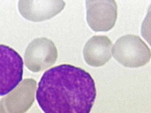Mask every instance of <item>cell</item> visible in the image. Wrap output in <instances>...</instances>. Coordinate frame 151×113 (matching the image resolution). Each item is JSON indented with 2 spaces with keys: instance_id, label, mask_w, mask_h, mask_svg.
I'll list each match as a JSON object with an SVG mask.
<instances>
[{
  "instance_id": "7",
  "label": "cell",
  "mask_w": 151,
  "mask_h": 113,
  "mask_svg": "<svg viewBox=\"0 0 151 113\" xmlns=\"http://www.w3.org/2000/svg\"><path fill=\"white\" fill-rule=\"evenodd\" d=\"M65 5L63 1H20L18 8L25 19L33 22H41L59 14Z\"/></svg>"
},
{
  "instance_id": "3",
  "label": "cell",
  "mask_w": 151,
  "mask_h": 113,
  "mask_svg": "<svg viewBox=\"0 0 151 113\" xmlns=\"http://www.w3.org/2000/svg\"><path fill=\"white\" fill-rule=\"evenodd\" d=\"M23 62L19 53L6 45L0 44V96L14 90L22 81Z\"/></svg>"
},
{
  "instance_id": "1",
  "label": "cell",
  "mask_w": 151,
  "mask_h": 113,
  "mask_svg": "<svg viewBox=\"0 0 151 113\" xmlns=\"http://www.w3.org/2000/svg\"><path fill=\"white\" fill-rule=\"evenodd\" d=\"M96 95L95 83L89 72L63 64L43 74L36 97L45 113H90Z\"/></svg>"
},
{
  "instance_id": "8",
  "label": "cell",
  "mask_w": 151,
  "mask_h": 113,
  "mask_svg": "<svg viewBox=\"0 0 151 113\" xmlns=\"http://www.w3.org/2000/svg\"><path fill=\"white\" fill-rule=\"evenodd\" d=\"M111 41L107 36H93L87 42L83 49L85 62L91 67L103 66L111 58Z\"/></svg>"
},
{
  "instance_id": "6",
  "label": "cell",
  "mask_w": 151,
  "mask_h": 113,
  "mask_svg": "<svg viewBox=\"0 0 151 113\" xmlns=\"http://www.w3.org/2000/svg\"><path fill=\"white\" fill-rule=\"evenodd\" d=\"M36 82L26 79L0 101V113H25L35 102Z\"/></svg>"
},
{
  "instance_id": "5",
  "label": "cell",
  "mask_w": 151,
  "mask_h": 113,
  "mask_svg": "<svg viewBox=\"0 0 151 113\" xmlns=\"http://www.w3.org/2000/svg\"><path fill=\"white\" fill-rule=\"evenodd\" d=\"M86 19L90 27L96 32L109 31L117 17L115 1H87Z\"/></svg>"
},
{
  "instance_id": "2",
  "label": "cell",
  "mask_w": 151,
  "mask_h": 113,
  "mask_svg": "<svg viewBox=\"0 0 151 113\" xmlns=\"http://www.w3.org/2000/svg\"><path fill=\"white\" fill-rule=\"evenodd\" d=\"M114 58L124 67L137 68L148 64L151 50L139 36L127 34L119 38L113 45Z\"/></svg>"
},
{
  "instance_id": "4",
  "label": "cell",
  "mask_w": 151,
  "mask_h": 113,
  "mask_svg": "<svg viewBox=\"0 0 151 113\" xmlns=\"http://www.w3.org/2000/svg\"><path fill=\"white\" fill-rule=\"evenodd\" d=\"M58 50L52 41L47 38H36L29 43L24 54L26 67L34 72H42L55 64Z\"/></svg>"
}]
</instances>
